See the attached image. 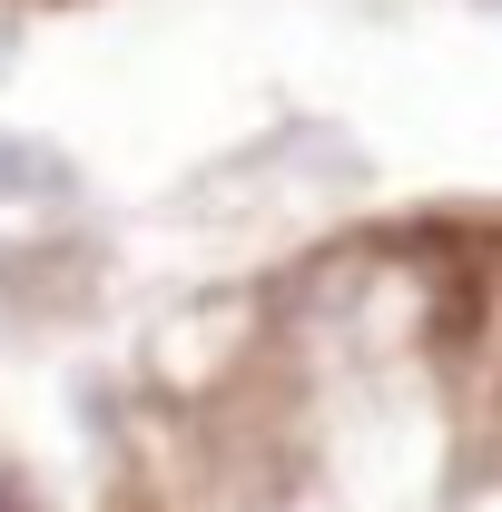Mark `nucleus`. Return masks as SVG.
Returning a JSON list of instances; mask_svg holds the SVG:
<instances>
[{
	"instance_id": "obj_1",
	"label": "nucleus",
	"mask_w": 502,
	"mask_h": 512,
	"mask_svg": "<svg viewBox=\"0 0 502 512\" xmlns=\"http://www.w3.org/2000/svg\"><path fill=\"white\" fill-rule=\"evenodd\" d=\"M0 512H10V503H0Z\"/></svg>"
}]
</instances>
